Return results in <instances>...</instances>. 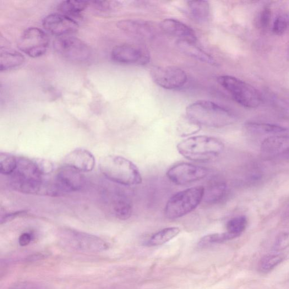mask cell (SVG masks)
<instances>
[{"label": "cell", "instance_id": "7a4b0ae2", "mask_svg": "<svg viewBox=\"0 0 289 289\" xmlns=\"http://www.w3.org/2000/svg\"><path fill=\"white\" fill-rule=\"evenodd\" d=\"M225 149L219 139L199 135L185 139L177 145V150L186 159L197 162H206L215 159Z\"/></svg>", "mask_w": 289, "mask_h": 289}, {"label": "cell", "instance_id": "ac0fdd59", "mask_svg": "<svg viewBox=\"0 0 289 289\" xmlns=\"http://www.w3.org/2000/svg\"><path fill=\"white\" fill-rule=\"evenodd\" d=\"M12 178L24 181H42V174L35 161L20 158L18 160L17 167L12 174Z\"/></svg>", "mask_w": 289, "mask_h": 289}, {"label": "cell", "instance_id": "484cf974", "mask_svg": "<svg viewBox=\"0 0 289 289\" xmlns=\"http://www.w3.org/2000/svg\"><path fill=\"white\" fill-rule=\"evenodd\" d=\"M244 127L248 131L256 134H275L284 132L287 130L286 128L280 125L252 122L245 123Z\"/></svg>", "mask_w": 289, "mask_h": 289}, {"label": "cell", "instance_id": "8fae6325", "mask_svg": "<svg viewBox=\"0 0 289 289\" xmlns=\"http://www.w3.org/2000/svg\"><path fill=\"white\" fill-rule=\"evenodd\" d=\"M114 62L144 66L150 62V53L146 49L134 45H121L114 48L111 53Z\"/></svg>", "mask_w": 289, "mask_h": 289}, {"label": "cell", "instance_id": "e575fe53", "mask_svg": "<svg viewBox=\"0 0 289 289\" xmlns=\"http://www.w3.org/2000/svg\"><path fill=\"white\" fill-rule=\"evenodd\" d=\"M9 289H48V288L40 283L24 281L15 283Z\"/></svg>", "mask_w": 289, "mask_h": 289}, {"label": "cell", "instance_id": "cb8c5ba5", "mask_svg": "<svg viewBox=\"0 0 289 289\" xmlns=\"http://www.w3.org/2000/svg\"><path fill=\"white\" fill-rule=\"evenodd\" d=\"M189 12L196 20L205 23L210 14V4L207 1H190L187 3Z\"/></svg>", "mask_w": 289, "mask_h": 289}, {"label": "cell", "instance_id": "f546056e", "mask_svg": "<svg viewBox=\"0 0 289 289\" xmlns=\"http://www.w3.org/2000/svg\"><path fill=\"white\" fill-rule=\"evenodd\" d=\"M236 238L232 234L228 232L209 234L202 238L199 242L200 247H205L210 244L220 243Z\"/></svg>", "mask_w": 289, "mask_h": 289}, {"label": "cell", "instance_id": "7402d4cb", "mask_svg": "<svg viewBox=\"0 0 289 289\" xmlns=\"http://www.w3.org/2000/svg\"><path fill=\"white\" fill-rule=\"evenodd\" d=\"M25 62V57L23 54L13 50L2 49L0 56V71L7 72L20 67Z\"/></svg>", "mask_w": 289, "mask_h": 289}, {"label": "cell", "instance_id": "f1b7e54d", "mask_svg": "<svg viewBox=\"0 0 289 289\" xmlns=\"http://www.w3.org/2000/svg\"><path fill=\"white\" fill-rule=\"evenodd\" d=\"M18 159L7 153L0 154V172L5 175L13 174L17 167Z\"/></svg>", "mask_w": 289, "mask_h": 289}, {"label": "cell", "instance_id": "6da1fadb", "mask_svg": "<svg viewBox=\"0 0 289 289\" xmlns=\"http://www.w3.org/2000/svg\"><path fill=\"white\" fill-rule=\"evenodd\" d=\"M187 118L199 126L223 128L236 121L234 113L214 102L199 100L191 103L186 108Z\"/></svg>", "mask_w": 289, "mask_h": 289}, {"label": "cell", "instance_id": "9a60e30c", "mask_svg": "<svg viewBox=\"0 0 289 289\" xmlns=\"http://www.w3.org/2000/svg\"><path fill=\"white\" fill-rule=\"evenodd\" d=\"M260 149L265 156L289 159V136H272L267 138L261 143Z\"/></svg>", "mask_w": 289, "mask_h": 289}, {"label": "cell", "instance_id": "603a6c76", "mask_svg": "<svg viewBox=\"0 0 289 289\" xmlns=\"http://www.w3.org/2000/svg\"><path fill=\"white\" fill-rule=\"evenodd\" d=\"M90 2L84 1H64L60 3L58 10L61 14L73 17H79L90 5Z\"/></svg>", "mask_w": 289, "mask_h": 289}, {"label": "cell", "instance_id": "52a82bcc", "mask_svg": "<svg viewBox=\"0 0 289 289\" xmlns=\"http://www.w3.org/2000/svg\"><path fill=\"white\" fill-rule=\"evenodd\" d=\"M54 48L60 56L73 63L88 62L92 56L91 48L83 41L72 36L58 37L54 42Z\"/></svg>", "mask_w": 289, "mask_h": 289}, {"label": "cell", "instance_id": "8d00e7d4", "mask_svg": "<svg viewBox=\"0 0 289 289\" xmlns=\"http://www.w3.org/2000/svg\"><path fill=\"white\" fill-rule=\"evenodd\" d=\"M32 234L29 232H25L21 234L18 239L19 244L21 247H26L32 240Z\"/></svg>", "mask_w": 289, "mask_h": 289}, {"label": "cell", "instance_id": "277c9868", "mask_svg": "<svg viewBox=\"0 0 289 289\" xmlns=\"http://www.w3.org/2000/svg\"><path fill=\"white\" fill-rule=\"evenodd\" d=\"M204 187L197 186L181 191L168 199L164 210L168 219H179L197 208L203 201Z\"/></svg>", "mask_w": 289, "mask_h": 289}, {"label": "cell", "instance_id": "4dcf8cb0", "mask_svg": "<svg viewBox=\"0 0 289 289\" xmlns=\"http://www.w3.org/2000/svg\"><path fill=\"white\" fill-rule=\"evenodd\" d=\"M95 10L102 13H110L121 8L122 4L117 1L94 2L91 3Z\"/></svg>", "mask_w": 289, "mask_h": 289}, {"label": "cell", "instance_id": "d6a6232c", "mask_svg": "<svg viewBox=\"0 0 289 289\" xmlns=\"http://www.w3.org/2000/svg\"><path fill=\"white\" fill-rule=\"evenodd\" d=\"M289 247V233H280L275 238L273 250L276 252H281Z\"/></svg>", "mask_w": 289, "mask_h": 289}, {"label": "cell", "instance_id": "e0dca14e", "mask_svg": "<svg viewBox=\"0 0 289 289\" xmlns=\"http://www.w3.org/2000/svg\"><path fill=\"white\" fill-rule=\"evenodd\" d=\"M64 164L80 172H90L95 166V159L93 154L84 149H75L64 158Z\"/></svg>", "mask_w": 289, "mask_h": 289}, {"label": "cell", "instance_id": "836d02e7", "mask_svg": "<svg viewBox=\"0 0 289 289\" xmlns=\"http://www.w3.org/2000/svg\"><path fill=\"white\" fill-rule=\"evenodd\" d=\"M271 18V8L269 6H266L261 11L256 21V24L260 29H266L270 25Z\"/></svg>", "mask_w": 289, "mask_h": 289}, {"label": "cell", "instance_id": "9c48e42d", "mask_svg": "<svg viewBox=\"0 0 289 289\" xmlns=\"http://www.w3.org/2000/svg\"><path fill=\"white\" fill-rule=\"evenodd\" d=\"M150 74L156 84L168 90L182 88L188 80L186 72L176 66L154 67L151 70Z\"/></svg>", "mask_w": 289, "mask_h": 289}, {"label": "cell", "instance_id": "44dd1931", "mask_svg": "<svg viewBox=\"0 0 289 289\" xmlns=\"http://www.w3.org/2000/svg\"><path fill=\"white\" fill-rule=\"evenodd\" d=\"M177 47L182 53L186 55L199 60L205 63L214 65L217 64L216 60L210 54L201 50L195 43L184 40H178Z\"/></svg>", "mask_w": 289, "mask_h": 289}, {"label": "cell", "instance_id": "83f0119b", "mask_svg": "<svg viewBox=\"0 0 289 289\" xmlns=\"http://www.w3.org/2000/svg\"><path fill=\"white\" fill-rule=\"evenodd\" d=\"M248 225V220L244 216L232 218L227 224V232L232 234L236 238L244 232Z\"/></svg>", "mask_w": 289, "mask_h": 289}, {"label": "cell", "instance_id": "d4e9b609", "mask_svg": "<svg viewBox=\"0 0 289 289\" xmlns=\"http://www.w3.org/2000/svg\"><path fill=\"white\" fill-rule=\"evenodd\" d=\"M181 233L180 228L176 227H168L152 234L148 242L150 247L160 246L176 237Z\"/></svg>", "mask_w": 289, "mask_h": 289}, {"label": "cell", "instance_id": "8992f818", "mask_svg": "<svg viewBox=\"0 0 289 289\" xmlns=\"http://www.w3.org/2000/svg\"><path fill=\"white\" fill-rule=\"evenodd\" d=\"M217 81L240 105L254 108L260 105L261 95L252 85L230 75L220 76L218 77Z\"/></svg>", "mask_w": 289, "mask_h": 289}, {"label": "cell", "instance_id": "4fadbf2b", "mask_svg": "<svg viewBox=\"0 0 289 289\" xmlns=\"http://www.w3.org/2000/svg\"><path fill=\"white\" fill-rule=\"evenodd\" d=\"M117 25L120 30L137 39L151 40L156 34L155 27L144 20L124 19L119 21Z\"/></svg>", "mask_w": 289, "mask_h": 289}, {"label": "cell", "instance_id": "5b68a950", "mask_svg": "<svg viewBox=\"0 0 289 289\" xmlns=\"http://www.w3.org/2000/svg\"><path fill=\"white\" fill-rule=\"evenodd\" d=\"M58 239L63 248L81 253H100L109 248L108 243L99 237L69 228L60 231Z\"/></svg>", "mask_w": 289, "mask_h": 289}, {"label": "cell", "instance_id": "30bf717a", "mask_svg": "<svg viewBox=\"0 0 289 289\" xmlns=\"http://www.w3.org/2000/svg\"><path fill=\"white\" fill-rule=\"evenodd\" d=\"M210 173L209 169L188 163H181L171 167L167 172L170 181L179 185H184L201 181Z\"/></svg>", "mask_w": 289, "mask_h": 289}, {"label": "cell", "instance_id": "74e56055", "mask_svg": "<svg viewBox=\"0 0 289 289\" xmlns=\"http://www.w3.org/2000/svg\"><path fill=\"white\" fill-rule=\"evenodd\" d=\"M24 212H25L24 211H18L17 212H15V213L8 214L5 215L4 217H2L1 218L2 225H3V224L5 223L10 221V220L14 219V218H15L17 216L24 214Z\"/></svg>", "mask_w": 289, "mask_h": 289}, {"label": "cell", "instance_id": "1f68e13d", "mask_svg": "<svg viewBox=\"0 0 289 289\" xmlns=\"http://www.w3.org/2000/svg\"><path fill=\"white\" fill-rule=\"evenodd\" d=\"M289 26V16L287 14H282L275 19L273 25L272 31L277 35H281L284 34Z\"/></svg>", "mask_w": 289, "mask_h": 289}, {"label": "cell", "instance_id": "3957f363", "mask_svg": "<svg viewBox=\"0 0 289 289\" xmlns=\"http://www.w3.org/2000/svg\"><path fill=\"white\" fill-rule=\"evenodd\" d=\"M101 173L110 181L125 186H133L143 182L139 168L134 163L121 156L109 155L100 163Z\"/></svg>", "mask_w": 289, "mask_h": 289}, {"label": "cell", "instance_id": "ffe728a7", "mask_svg": "<svg viewBox=\"0 0 289 289\" xmlns=\"http://www.w3.org/2000/svg\"><path fill=\"white\" fill-rule=\"evenodd\" d=\"M110 208L113 215L119 220H128L132 215V202L123 194L113 196L111 199Z\"/></svg>", "mask_w": 289, "mask_h": 289}, {"label": "cell", "instance_id": "7c38bea8", "mask_svg": "<svg viewBox=\"0 0 289 289\" xmlns=\"http://www.w3.org/2000/svg\"><path fill=\"white\" fill-rule=\"evenodd\" d=\"M42 25L47 31L58 37L71 36L76 33L79 27L74 19L61 13L46 16L42 20Z\"/></svg>", "mask_w": 289, "mask_h": 289}, {"label": "cell", "instance_id": "ba28073f", "mask_svg": "<svg viewBox=\"0 0 289 289\" xmlns=\"http://www.w3.org/2000/svg\"><path fill=\"white\" fill-rule=\"evenodd\" d=\"M50 39L46 32L36 27L27 29L20 36L18 47L19 50L32 58L41 57L47 53Z\"/></svg>", "mask_w": 289, "mask_h": 289}, {"label": "cell", "instance_id": "f35d334b", "mask_svg": "<svg viewBox=\"0 0 289 289\" xmlns=\"http://www.w3.org/2000/svg\"><path fill=\"white\" fill-rule=\"evenodd\" d=\"M45 258V255L42 253H37L27 256V257L25 258V261H30V262H32V261L40 260Z\"/></svg>", "mask_w": 289, "mask_h": 289}, {"label": "cell", "instance_id": "4316f807", "mask_svg": "<svg viewBox=\"0 0 289 289\" xmlns=\"http://www.w3.org/2000/svg\"><path fill=\"white\" fill-rule=\"evenodd\" d=\"M284 259V255L279 253L265 255L259 261V270L263 273L270 272Z\"/></svg>", "mask_w": 289, "mask_h": 289}, {"label": "cell", "instance_id": "d590c367", "mask_svg": "<svg viewBox=\"0 0 289 289\" xmlns=\"http://www.w3.org/2000/svg\"><path fill=\"white\" fill-rule=\"evenodd\" d=\"M35 161L42 175L50 174L53 171V165L50 161L45 160H39Z\"/></svg>", "mask_w": 289, "mask_h": 289}, {"label": "cell", "instance_id": "d6986e66", "mask_svg": "<svg viewBox=\"0 0 289 289\" xmlns=\"http://www.w3.org/2000/svg\"><path fill=\"white\" fill-rule=\"evenodd\" d=\"M226 192V183L220 178L214 177L204 187L203 201L209 204L219 203L225 197Z\"/></svg>", "mask_w": 289, "mask_h": 289}, {"label": "cell", "instance_id": "5bb4252c", "mask_svg": "<svg viewBox=\"0 0 289 289\" xmlns=\"http://www.w3.org/2000/svg\"><path fill=\"white\" fill-rule=\"evenodd\" d=\"M55 183L62 193L76 192L84 188L86 179L80 171L65 166L58 171Z\"/></svg>", "mask_w": 289, "mask_h": 289}, {"label": "cell", "instance_id": "2e32d148", "mask_svg": "<svg viewBox=\"0 0 289 289\" xmlns=\"http://www.w3.org/2000/svg\"><path fill=\"white\" fill-rule=\"evenodd\" d=\"M160 27L166 34L177 37L178 40L194 43L197 40L195 31L190 27L178 20L166 19L162 21Z\"/></svg>", "mask_w": 289, "mask_h": 289}]
</instances>
